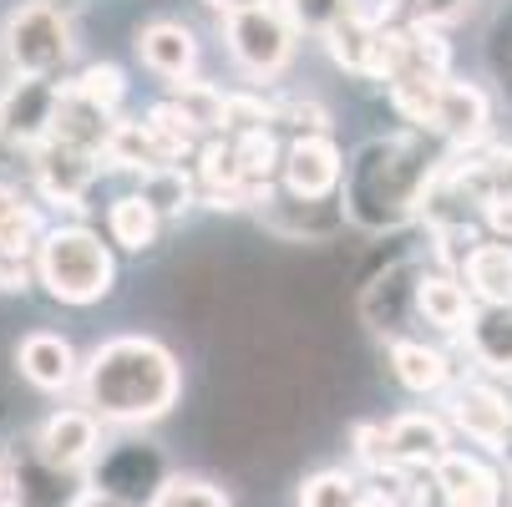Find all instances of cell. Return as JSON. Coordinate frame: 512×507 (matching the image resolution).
<instances>
[{
	"label": "cell",
	"mask_w": 512,
	"mask_h": 507,
	"mask_svg": "<svg viewBox=\"0 0 512 507\" xmlns=\"http://www.w3.org/2000/svg\"><path fill=\"white\" fill-rule=\"evenodd\" d=\"M16 366H21V376H26L36 391H66L71 381H77L82 360H77V350H71L66 335L36 330V335H26V340L16 345Z\"/></svg>",
	"instance_id": "cell-13"
},
{
	"label": "cell",
	"mask_w": 512,
	"mask_h": 507,
	"mask_svg": "<svg viewBox=\"0 0 512 507\" xmlns=\"http://www.w3.org/2000/svg\"><path fill=\"white\" fill-rule=\"evenodd\" d=\"M31 153H36V163H31L36 188H41L51 203L77 208V203L87 198V188H92V178H97V153L77 148V142H61V137H46L41 148H31Z\"/></svg>",
	"instance_id": "cell-7"
},
{
	"label": "cell",
	"mask_w": 512,
	"mask_h": 507,
	"mask_svg": "<svg viewBox=\"0 0 512 507\" xmlns=\"http://www.w3.org/2000/svg\"><path fill=\"white\" fill-rule=\"evenodd\" d=\"M447 411H452V426L462 431V437H472L477 447L507 452V442H512V401H507L497 386L467 381V386L452 391Z\"/></svg>",
	"instance_id": "cell-6"
},
{
	"label": "cell",
	"mask_w": 512,
	"mask_h": 507,
	"mask_svg": "<svg viewBox=\"0 0 512 507\" xmlns=\"http://www.w3.org/2000/svg\"><path fill=\"white\" fill-rule=\"evenodd\" d=\"M224 41H229V56L239 61V71H249V77H279L289 56H295V26L274 6L229 11Z\"/></svg>",
	"instance_id": "cell-4"
},
{
	"label": "cell",
	"mask_w": 512,
	"mask_h": 507,
	"mask_svg": "<svg viewBox=\"0 0 512 507\" xmlns=\"http://www.w3.org/2000/svg\"><path fill=\"white\" fill-rule=\"evenodd\" d=\"M148 507H229V492L203 477H168Z\"/></svg>",
	"instance_id": "cell-26"
},
{
	"label": "cell",
	"mask_w": 512,
	"mask_h": 507,
	"mask_svg": "<svg viewBox=\"0 0 512 507\" xmlns=\"http://www.w3.org/2000/svg\"><path fill=\"white\" fill-rule=\"evenodd\" d=\"M279 11H284V21L295 26V31H315V36H325V31L350 11V0H279Z\"/></svg>",
	"instance_id": "cell-29"
},
{
	"label": "cell",
	"mask_w": 512,
	"mask_h": 507,
	"mask_svg": "<svg viewBox=\"0 0 512 507\" xmlns=\"http://www.w3.org/2000/svg\"><path fill=\"white\" fill-rule=\"evenodd\" d=\"M391 371L406 391L416 396H431V391H442L452 381V366H447V355L442 350H431L421 340H391Z\"/></svg>",
	"instance_id": "cell-19"
},
{
	"label": "cell",
	"mask_w": 512,
	"mask_h": 507,
	"mask_svg": "<svg viewBox=\"0 0 512 507\" xmlns=\"http://www.w3.org/2000/svg\"><path fill=\"white\" fill-rule=\"evenodd\" d=\"M431 482L442 487V497L452 507H497L502 502V482L487 462L467 457V452H442L431 462Z\"/></svg>",
	"instance_id": "cell-11"
},
{
	"label": "cell",
	"mask_w": 512,
	"mask_h": 507,
	"mask_svg": "<svg viewBox=\"0 0 512 507\" xmlns=\"http://www.w3.org/2000/svg\"><path fill=\"white\" fill-rule=\"evenodd\" d=\"M391 11H401L411 26H447L457 16H467L472 0H386Z\"/></svg>",
	"instance_id": "cell-31"
},
{
	"label": "cell",
	"mask_w": 512,
	"mask_h": 507,
	"mask_svg": "<svg viewBox=\"0 0 512 507\" xmlns=\"http://www.w3.org/2000/svg\"><path fill=\"white\" fill-rule=\"evenodd\" d=\"M107 229L122 249H148L158 239V208L142 198V193H127L107 208Z\"/></svg>",
	"instance_id": "cell-21"
},
{
	"label": "cell",
	"mask_w": 512,
	"mask_h": 507,
	"mask_svg": "<svg viewBox=\"0 0 512 507\" xmlns=\"http://www.w3.org/2000/svg\"><path fill=\"white\" fill-rule=\"evenodd\" d=\"M137 56L148 71H158L163 82H188L198 71V41L183 21H153L137 31Z\"/></svg>",
	"instance_id": "cell-12"
},
{
	"label": "cell",
	"mask_w": 512,
	"mask_h": 507,
	"mask_svg": "<svg viewBox=\"0 0 512 507\" xmlns=\"http://www.w3.org/2000/svg\"><path fill=\"white\" fill-rule=\"evenodd\" d=\"M467 345H472V355L482 360L487 371L512 376V305L472 310V320H467Z\"/></svg>",
	"instance_id": "cell-18"
},
{
	"label": "cell",
	"mask_w": 512,
	"mask_h": 507,
	"mask_svg": "<svg viewBox=\"0 0 512 507\" xmlns=\"http://www.w3.org/2000/svg\"><path fill=\"white\" fill-rule=\"evenodd\" d=\"M6 497H11V472H6V462H0V507H6Z\"/></svg>",
	"instance_id": "cell-39"
},
{
	"label": "cell",
	"mask_w": 512,
	"mask_h": 507,
	"mask_svg": "<svg viewBox=\"0 0 512 507\" xmlns=\"http://www.w3.org/2000/svg\"><path fill=\"white\" fill-rule=\"evenodd\" d=\"M6 56L21 77H51L71 56V21L46 0H31L6 26Z\"/></svg>",
	"instance_id": "cell-5"
},
{
	"label": "cell",
	"mask_w": 512,
	"mask_h": 507,
	"mask_svg": "<svg viewBox=\"0 0 512 507\" xmlns=\"http://www.w3.org/2000/svg\"><path fill=\"white\" fill-rule=\"evenodd\" d=\"M82 406L112 426H148L173 411L183 391V371L163 340L153 335H117L87 355L77 371Z\"/></svg>",
	"instance_id": "cell-1"
},
{
	"label": "cell",
	"mask_w": 512,
	"mask_h": 507,
	"mask_svg": "<svg viewBox=\"0 0 512 507\" xmlns=\"http://www.w3.org/2000/svg\"><path fill=\"white\" fill-rule=\"evenodd\" d=\"M71 92H77L82 102H92L97 112H117V102H122V92H127V82H122V71L117 66H87L77 82H71Z\"/></svg>",
	"instance_id": "cell-28"
},
{
	"label": "cell",
	"mask_w": 512,
	"mask_h": 507,
	"mask_svg": "<svg viewBox=\"0 0 512 507\" xmlns=\"http://www.w3.org/2000/svg\"><path fill=\"white\" fill-rule=\"evenodd\" d=\"M386 442H391V462L401 467H431L442 452H452V431L442 416H431V411H406L386 426Z\"/></svg>",
	"instance_id": "cell-14"
},
{
	"label": "cell",
	"mask_w": 512,
	"mask_h": 507,
	"mask_svg": "<svg viewBox=\"0 0 512 507\" xmlns=\"http://www.w3.org/2000/svg\"><path fill=\"white\" fill-rule=\"evenodd\" d=\"M355 507H401V502H396V497H386L381 487H365V492L355 497Z\"/></svg>",
	"instance_id": "cell-37"
},
{
	"label": "cell",
	"mask_w": 512,
	"mask_h": 507,
	"mask_svg": "<svg viewBox=\"0 0 512 507\" xmlns=\"http://www.w3.org/2000/svg\"><path fill=\"white\" fill-rule=\"evenodd\" d=\"M462 274L482 305H512V244H472Z\"/></svg>",
	"instance_id": "cell-17"
},
{
	"label": "cell",
	"mask_w": 512,
	"mask_h": 507,
	"mask_svg": "<svg viewBox=\"0 0 512 507\" xmlns=\"http://www.w3.org/2000/svg\"><path fill=\"white\" fill-rule=\"evenodd\" d=\"M234 168L239 178L254 188V193H269V178L279 168V148H274V132L269 127H249L239 142H234Z\"/></svg>",
	"instance_id": "cell-22"
},
{
	"label": "cell",
	"mask_w": 512,
	"mask_h": 507,
	"mask_svg": "<svg viewBox=\"0 0 512 507\" xmlns=\"http://www.w3.org/2000/svg\"><path fill=\"white\" fill-rule=\"evenodd\" d=\"M173 107L198 127V132H213V127H224V92L188 77V82H173Z\"/></svg>",
	"instance_id": "cell-23"
},
{
	"label": "cell",
	"mask_w": 512,
	"mask_h": 507,
	"mask_svg": "<svg viewBox=\"0 0 512 507\" xmlns=\"http://www.w3.org/2000/svg\"><path fill=\"white\" fill-rule=\"evenodd\" d=\"M492 193H507L512 198V148L492 158Z\"/></svg>",
	"instance_id": "cell-36"
},
{
	"label": "cell",
	"mask_w": 512,
	"mask_h": 507,
	"mask_svg": "<svg viewBox=\"0 0 512 507\" xmlns=\"http://www.w3.org/2000/svg\"><path fill=\"white\" fill-rule=\"evenodd\" d=\"M431 193V163H421V153L411 142L391 137V142H376V148L360 153V168H355V188H350V213L360 224H401L416 213V203Z\"/></svg>",
	"instance_id": "cell-2"
},
{
	"label": "cell",
	"mask_w": 512,
	"mask_h": 507,
	"mask_svg": "<svg viewBox=\"0 0 512 507\" xmlns=\"http://www.w3.org/2000/svg\"><path fill=\"white\" fill-rule=\"evenodd\" d=\"M279 117L274 102H259V97H224V127H269Z\"/></svg>",
	"instance_id": "cell-32"
},
{
	"label": "cell",
	"mask_w": 512,
	"mask_h": 507,
	"mask_svg": "<svg viewBox=\"0 0 512 507\" xmlns=\"http://www.w3.org/2000/svg\"><path fill=\"white\" fill-rule=\"evenodd\" d=\"M355 497H360L355 477L350 472H335V467L300 482V507H355Z\"/></svg>",
	"instance_id": "cell-27"
},
{
	"label": "cell",
	"mask_w": 512,
	"mask_h": 507,
	"mask_svg": "<svg viewBox=\"0 0 512 507\" xmlns=\"http://www.w3.org/2000/svg\"><path fill=\"white\" fill-rule=\"evenodd\" d=\"M431 127L442 132V137H452V142H477L487 132V97H482V87H472V82H442Z\"/></svg>",
	"instance_id": "cell-15"
},
{
	"label": "cell",
	"mask_w": 512,
	"mask_h": 507,
	"mask_svg": "<svg viewBox=\"0 0 512 507\" xmlns=\"http://www.w3.org/2000/svg\"><path fill=\"white\" fill-rule=\"evenodd\" d=\"M148 132H153V142L163 148V158H168V163H178V158L193 148V137H198V127H193L173 102H163V107H153V112H148Z\"/></svg>",
	"instance_id": "cell-25"
},
{
	"label": "cell",
	"mask_w": 512,
	"mask_h": 507,
	"mask_svg": "<svg viewBox=\"0 0 512 507\" xmlns=\"http://www.w3.org/2000/svg\"><path fill=\"white\" fill-rule=\"evenodd\" d=\"M0 239H11V244L36 239V213L21 203V193L11 183H0Z\"/></svg>",
	"instance_id": "cell-30"
},
{
	"label": "cell",
	"mask_w": 512,
	"mask_h": 507,
	"mask_svg": "<svg viewBox=\"0 0 512 507\" xmlns=\"http://www.w3.org/2000/svg\"><path fill=\"white\" fill-rule=\"evenodd\" d=\"M102 447V421L82 406V411H56L41 431H36V442L31 452L46 462V467H61V472H77L92 462V452Z\"/></svg>",
	"instance_id": "cell-10"
},
{
	"label": "cell",
	"mask_w": 512,
	"mask_h": 507,
	"mask_svg": "<svg viewBox=\"0 0 512 507\" xmlns=\"http://www.w3.org/2000/svg\"><path fill=\"white\" fill-rule=\"evenodd\" d=\"M355 457H360L365 467H371V472L391 467V442H386V426H376V421L355 426Z\"/></svg>",
	"instance_id": "cell-34"
},
{
	"label": "cell",
	"mask_w": 512,
	"mask_h": 507,
	"mask_svg": "<svg viewBox=\"0 0 512 507\" xmlns=\"http://www.w3.org/2000/svg\"><path fill=\"white\" fill-rule=\"evenodd\" d=\"M411 305H416V315H426V325L452 330V335L467 330V320H472V295H467V284H457L452 274H421Z\"/></svg>",
	"instance_id": "cell-16"
},
{
	"label": "cell",
	"mask_w": 512,
	"mask_h": 507,
	"mask_svg": "<svg viewBox=\"0 0 512 507\" xmlns=\"http://www.w3.org/2000/svg\"><path fill=\"white\" fill-rule=\"evenodd\" d=\"M97 158H107V163H117V168H137V173L168 168V158H163V148L153 142L148 122H117V117H112V127H107V137H102V153H97Z\"/></svg>",
	"instance_id": "cell-20"
},
{
	"label": "cell",
	"mask_w": 512,
	"mask_h": 507,
	"mask_svg": "<svg viewBox=\"0 0 512 507\" xmlns=\"http://www.w3.org/2000/svg\"><path fill=\"white\" fill-rule=\"evenodd\" d=\"M31 244H11L0 239V289H26L31 284Z\"/></svg>",
	"instance_id": "cell-33"
},
{
	"label": "cell",
	"mask_w": 512,
	"mask_h": 507,
	"mask_svg": "<svg viewBox=\"0 0 512 507\" xmlns=\"http://www.w3.org/2000/svg\"><path fill=\"white\" fill-rule=\"evenodd\" d=\"M279 173H284L289 193L305 198V203H315V198H325V193L340 183L345 163H340V148H335L325 132H305V137H295V142L279 153Z\"/></svg>",
	"instance_id": "cell-9"
},
{
	"label": "cell",
	"mask_w": 512,
	"mask_h": 507,
	"mask_svg": "<svg viewBox=\"0 0 512 507\" xmlns=\"http://www.w3.org/2000/svg\"><path fill=\"white\" fill-rule=\"evenodd\" d=\"M36 279L51 289V300H61V305H97L112 289V279H117V264H112L107 244L92 229L71 224V229L41 234Z\"/></svg>",
	"instance_id": "cell-3"
},
{
	"label": "cell",
	"mask_w": 512,
	"mask_h": 507,
	"mask_svg": "<svg viewBox=\"0 0 512 507\" xmlns=\"http://www.w3.org/2000/svg\"><path fill=\"white\" fill-rule=\"evenodd\" d=\"M482 203H487V224L512 239V198H507V193H487Z\"/></svg>",
	"instance_id": "cell-35"
},
{
	"label": "cell",
	"mask_w": 512,
	"mask_h": 507,
	"mask_svg": "<svg viewBox=\"0 0 512 507\" xmlns=\"http://www.w3.org/2000/svg\"><path fill=\"white\" fill-rule=\"evenodd\" d=\"M208 6L229 16V11H249V6H269V0H208Z\"/></svg>",
	"instance_id": "cell-38"
},
{
	"label": "cell",
	"mask_w": 512,
	"mask_h": 507,
	"mask_svg": "<svg viewBox=\"0 0 512 507\" xmlns=\"http://www.w3.org/2000/svg\"><path fill=\"white\" fill-rule=\"evenodd\" d=\"M56 92L46 77H21L6 97H0V137L16 148H41L56 122Z\"/></svg>",
	"instance_id": "cell-8"
},
{
	"label": "cell",
	"mask_w": 512,
	"mask_h": 507,
	"mask_svg": "<svg viewBox=\"0 0 512 507\" xmlns=\"http://www.w3.org/2000/svg\"><path fill=\"white\" fill-rule=\"evenodd\" d=\"M142 198H148L158 213H183L193 203V178L168 163V168H153V173H142Z\"/></svg>",
	"instance_id": "cell-24"
}]
</instances>
